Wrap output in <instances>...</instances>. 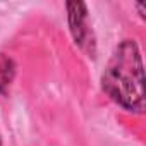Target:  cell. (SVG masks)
<instances>
[{"label": "cell", "mask_w": 146, "mask_h": 146, "mask_svg": "<svg viewBox=\"0 0 146 146\" xmlns=\"http://www.w3.org/2000/svg\"><path fill=\"white\" fill-rule=\"evenodd\" d=\"M143 62L137 45L132 40L122 41L102 76L103 91L120 107L131 112L144 108Z\"/></svg>", "instance_id": "6da1fadb"}, {"label": "cell", "mask_w": 146, "mask_h": 146, "mask_svg": "<svg viewBox=\"0 0 146 146\" xmlns=\"http://www.w3.org/2000/svg\"><path fill=\"white\" fill-rule=\"evenodd\" d=\"M67 11H69V24H70V31L74 36L76 43L86 50L91 57L95 55V41H93V35L86 24V4L83 2H69L67 4Z\"/></svg>", "instance_id": "7a4b0ae2"}, {"label": "cell", "mask_w": 146, "mask_h": 146, "mask_svg": "<svg viewBox=\"0 0 146 146\" xmlns=\"http://www.w3.org/2000/svg\"><path fill=\"white\" fill-rule=\"evenodd\" d=\"M11 81V74L7 69H0V91L4 90V86H7Z\"/></svg>", "instance_id": "3957f363"}]
</instances>
